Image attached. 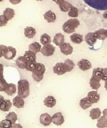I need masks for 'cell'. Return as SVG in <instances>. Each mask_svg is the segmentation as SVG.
<instances>
[{
	"label": "cell",
	"mask_w": 107,
	"mask_h": 128,
	"mask_svg": "<svg viewBox=\"0 0 107 128\" xmlns=\"http://www.w3.org/2000/svg\"><path fill=\"white\" fill-rule=\"evenodd\" d=\"M30 94V83L27 80H21L18 82V95L26 98Z\"/></svg>",
	"instance_id": "1"
},
{
	"label": "cell",
	"mask_w": 107,
	"mask_h": 128,
	"mask_svg": "<svg viewBox=\"0 0 107 128\" xmlns=\"http://www.w3.org/2000/svg\"><path fill=\"white\" fill-rule=\"evenodd\" d=\"M80 25V22L77 18L69 19L63 25L62 28L65 33L71 34L74 33L75 29Z\"/></svg>",
	"instance_id": "2"
},
{
	"label": "cell",
	"mask_w": 107,
	"mask_h": 128,
	"mask_svg": "<svg viewBox=\"0 0 107 128\" xmlns=\"http://www.w3.org/2000/svg\"><path fill=\"white\" fill-rule=\"evenodd\" d=\"M46 71L45 65L41 63L38 62L34 70L32 72V78L36 82H40L43 78Z\"/></svg>",
	"instance_id": "3"
},
{
	"label": "cell",
	"mask_w": 107,
	"mask_h": 128,
	"mask_svg": "<svg viewBox=\"0 0 107 128\" xmlns=\"http://www.w3.org/2000/svg\"><path fill=\"white\" fill-rule=\"evenodd\" d=\"M55 51V48L51 44H48L45 46H43L41 50V52L46 57L52 56Z\"/></svg>",
	"instance_id": "4"
},
{
	"label": "cell",
	"mask_w": 107,
	"mask_h": 128,
	"mask_svg": "<svg viewBox=\"0 0 107 128\" xmlns=\"http://www.w3.org/2000/svg\"><path fill=\"white\" fill-rule=\"evenodd\" d=\"M77 65L80 70L82 71L87 70L92 68L91 63L88 60L85 59H82L77 63Z\"/></svg>",
	"instance_id": "5"
},
{
	"label": "cell",
	"mask_w": 107,
	"mask_h": 128,
	"mask_svg": "<svg viewBox=\"0 0 107 128\" xmlns=\"http://www.w3.org/2000/svg\"><path fill=\"white\" fill-rule=\"evenodd\" d=\"M40 122L43 126H48L51 122H53V118L49 114L43 113L40 115Z\"/></svg>",
	"instance_id": "6"
},
{
	"label": "cell",
	"mask_w": 107,
	"mask_h": 128,
	"mask_svg": "<svg viewBox=\"0 0 107 128\" xmlns=\"http://www.w3.org/2000/svg\"><path fill=\"white\" fill-rule=\"evenodd\" d=\"M53 72L58 75H62L66 73L64 66V63L58 62L53 67Z\"/></svg>",
	"instance_id": "7"
},
{
	"label": "cell",
	"mask_w": 107,
	"mask_h": 128,
	"mask_svg": "<svg viewBox=\"0 0 107 128\" xmlns=\"http://www.w3.org/2000/svg\"><path fill=\"white\" fill-rule=\"evenodd\" d=\"M97 38L96 36L95 32H89L85 36V40L86 42L90 46H93L95 43H96Z\"/></svg>",
	"instance_id": "8"
},
{
	"label": "cell",
	"mask_w": 107,
	"mask_h": 128,
	"mask_svg": "<svg viewBox=\"0 0 107 128\" xmlns=\"http://www.w3.org/2000/svg\"><path fill=\"white\" fill-rule=\"evenodd\" d=\"M53 123L57 126H61L64 122V118L61 112L55 113L52 116Z\"/></svg>",
	"instance_id": "9"
},
{
	"label": "cell",
	"mask_w": 107,
	"mask_h": 128,
	"mask_svg": "<svg viewBox=\"0 0 107 128\" xmlns=\"http://www.w3.org/2000/svg\"><path fill=\"white\" fill-rule=\"evenodd\" d=\"M61 52L65 55H69L73 52V47L68 43H64L60 46Z\"/></svg>",
	"instance_id": "10"
},
{
	"label": "cell",
	"mask_w": 107,
	"mask_h": 128,
	"mask_svg": "<svg viewBox=\"0 0 107 128\" xmlns=\"http://www.w3.org/2000/svg\"><path fill=\"white\" fill-rule=\"evenodd\" d=\"M12 107V102L9 99H4L1 100L0 109L3 112H8Z\"/></svg>",
	"instance_id": "11"
},
{
	"label": "cell",
	"mask_w": 107,
	"mask_h": 128,
	"mask_svg": "<svg viewBox=\"0 0 107 128\" xmlns=\"http://www.w3.org/2000/svg\"><path fill=\"white\" fill-rule=\"evenodd\" d=\"M16 49L15 48L11 46H8V47L6 53L5 55L4 56V57L6 59L11 60L15 57L16 55Z\"/></svg>",
	"instance_id": "12"
},
{
	"label": "cell",
	"mask_w": 107,
	"mask_h": 128,
	"mask_svg": "<svg viewBox=\"0 0 107 128\" xmlns=\"http://www.w3.org/2000/svg\"><path fill=\"white\" fill-rule=\"evenodd\" d=\"M27 62H28V61L25 58L24 56H19L17 58L16 60V65L19 68L22 70L26 68Z\"/></svg>",
	"instance_id": "13"
},
{
	"label": "cell",
	"mask_w": 107,
	"mask_h": 128,
	"mask_svg": "<svg viewBox=\"0 0 107 128\" xmlns=\"http://www.w3.org/2000/svg\"><path fill=\"white\" fill-rule=\"evenodd\" d=\"M43 102H44V105L46 107L49 108H53L56 105V100L53 96H49L45 99L44 100H43Z\"/></svg>",
	"instance_id": "14"
},
{
	"label": "cell",
	"mask_w": 107,
	"mask_h": 128,
	"mask_svg": "<svg viewBox=\"0 0 107 128\" xmlns=\"http://www.w3.org/2000/svg\"><path fill=\"white\" fill-rule=\"evenodd\" d=\"M53 42L56 46H60L64 43V36L61 33L56 34L54 36Z\"/></svg>",
	"instance_id": "15"
},
{
	"label": "cell",
	"mask_w": 107,
	"mask_h": 128,
	"mask_svg": "<svg viewBox=\"0 0 107 128\" xmlns=\"http://www.w3.org/2000/svg\"><path fill=\"white\" fill-rule=\"evenodd\" d=\"M13 105L18 108H23L24 106V101L23 98L19 95L16 96L13 99Z\"/></svg>",
	"instance_id": "16"
},
{
	"label": "cell",
	"mask_w": 107,
	"mask_h": 128,
	"mask_svg": "<svg viewBox=\"0 0 107 128\" xmlns=\"http://www.w3.org/2000/svg\"><path fill=\"white\" fill-rule=\"evenodd\" d=\"M87 97L92 104L97 103L100 98V95L98 94L97 91H89L88 93Z\"/></svg>",
	"instance_id": "17"
},
{
	"label": "cell",
	"mask_w": 107,
	"mask_h": 128,
	"mask_svg": "<svg viewBox=\"0 0 107 128\" xmlns=\"http://www.w3.org/2000/svg\"><path fill=\"white\" fill-rule=\"evenodd\" d=\"M44 19L48 22H54L56 19V16L55 14L51 10L47 11L46 12L43 14Z\"/></svg>",
	"instance_id": "18"
},
{
	"label": "cell",
	"mask_w": 107,
	"mask_h": 128,
	"mask_svg": "<svg viewBox=\"0 0 107 128\" xmlns=\"http://www.w3.org/2000/svg\"><path fill=\"white\" fill-rule=\"evenodd\" d=\"M92 103L90 102L88 97L81 99L80 102V106L81 108L84 110L88 108L92 105Z\"/></svg>",
	"instance_id": "19"
},
{
	"label": "cell",
	"mask_w": 107,
	"mask_h": 128,
	"mask_svg": "<svg viewBox=\"0 0 107 128\" xmlns=\"http://www.w3.org/2000/svg\"><path fill=\"white\" fill-rule=\"evenodd\" d=\"M36 34V30L32 27H26L24 29V35L28 38H32Z\"/></svg>",
	"instance_id": "20"
},
{
	"label": "cell",
	"mask_w": 107,
	"mask_h": 128,
	"mask_svg": "<svg viewBox=\"0 0 107 128\" xmlns=\"http://www.w3.org/2000/svg\"><path fill=\"white\" fill-rule=\"evenodd\" d=\"M102 70H103V68H99V67L94 68L93 71L92 76L100 81L101 80H102V77H103Z\"/></svg>",
	"instance_id": "21"
},
{
	"label": "cell",
	"mask_w": 107,
	"mask_h": 128,
	"mask_svg": "<svg viewBox=\"0 0 107 128\" xmlns=\"http://www.w3.org/2000/svg\"><path fill=\"white\" fill-rule=\"evenodd\" d=\"M101 112L100 108H95L90 111L89 116L92 120H97L101 117Z\"/></svg>",
	"instance_id": "22"
},
{
	"label": "cell",
	"mask_w": 107,
	"mask_h": 128,
	"mask_svg": "<svg viewBox=\"0 0 107 128\" xmlns=\"http://www.w3.org/2000/svg\"><path fill=\"white\" fill-rule=\"evenodd\" d=\"M70 40L71 41L75 44H80L84 40L82 35L76 33L71 35Z\"/></svg>",
	"instance_id": "23"
},
{
	"label": "cell",
	"mask_w": 107,
	"mask_h": 128,
	"mask_svg": "<svg viewBox=\"0 0 107 128\" xmlns=\"http://www.w3.org/2000/svg\"><path fill=\"white\" fill-rule=\"evenodd\" d=\"M41 45L39 43L37 42H34L30 44L29 46V50L33 51V52L37 54L41 51Z\"/></svg>",
	"instance_id": "24"
},
{
	"label": "cell",
	"mask_w": 107,
	"mask_h": 128,
	"mask_svg": "<svg viewBox=\"0 0 107 128\" xmlns=\"http://www.w3.org/2000/svg\"><path fill=\"white\" fill-rule=\"evenodd\" d=\"M24 56L25 58L27 60L28 62L36 61V54L31 50L26 51Z\"/></svg>",
	"instance_id": "25"
},
{
	"label": "cell",
	"mask_w": 107,
	"mask_h": 128,
	"mask_svg": "<svg viewBox=\"0 0 107 128\" xmlns=\"http://www.w3.org/2000/svg\"><path fill=\"white\" fill-rule=\"evenodd\" d=\"M72 6V5L71 3L65 1L59 5V8L61 11L62 12H64L69 11Z\"/></svg>",
	"instance_id": "26"
},
{
	"label": "cell",
	"mask_w": 107,
	"mask_h": 128,
	"mask_svg": "<svg viewBox=\"0 0 107 128\" xmlns=\"http://www.w3.org/2000/svg\"><path fill=\"white\" fill-rule=\"evenodd\" d=\"M96 36L97 39L100 40H104L107 38L106 30L102 28L95 32Z\"/></svg>",
	"instance_id": "27"
},
{
	"label": "cell",
	"mask_w": 107,
	"mask_h": 128,
	"mask_svg": "<svg viewBox=\"0 0 107 128\" xmlns=\"http://www.w3.org/2000/svg\"><path fill=\"white\" fill-rule=\"evenodd\" d=\"M64 66L66 72H70L73 70L75 66V64L71 60L68 59L64 62Z\"/></svg>",
	"instance_id": "28"
},
{
	"label": "cell",
	"mask_w": 107,
	"mask_h": 128,
	"mask_svg": "<svg viewBox=\"0 0 107 128\" xmlns=\"http://www.w3.org/2000/svg\"><path fill=\"white\" fill-rule=\"evenodd\" d=\"M89 85L93 90H98L101 86L100 81H98V80L94 78L93 76H92V78L90 79Z\"/></svg>",
	"instance_id": "29"
},
{
	"label": "cell",
	"mask_w": 107,
	"mask_h": 128,
	"mask_svg": "<svg viewBox=\"0 0 107 128\" xmlns=\"http://www.w3.org/2000/svg\"><path fill=\"white\" fill-rule=\"evenodd\" d=\"M15 14V10L9 8H6V9L3 11V15L5 16L8 20H10L13 19Z\"/></svg>",
	"instance_id": "30"
},
{
	"label": "cell",
	"mask_w": 107,
	"mask_h": 128,
	"mask_svg": "<svg viewBox=\"0 0 107 128\" xmlns=\"http://www.w3.org/2000/svg\"><path fill=\"white\" fill-rule=\"evenodd\" d=\"M40 42L43 46L50 44L51 43V38L46 33L42 34L40 37Z\"/></svg>",
	"instance_id": "31"
},
{
	"label": "cell",
	"mask_w": 107,
	"mask_h": 128,
	"mask_svg": "<svg viewBox=\"0 0 107 128\" xmlns=\"http://www.w3.org/2000/svg\"><path fill=\"white\" fill-rule=\"evenodd\" d=\"M5 92L8 96H13L16 92V85L13 83H9V86L5 91Z\"/></svg>",
	"instance_id": "32"
},
{
	"label": "cell",
	"mask_w": 107,
	"mask_h": 128,
	"mask_svg": "<svg viewBox=\"0 0 107 128\" xmlns=\"http://www.w3.org/2000/svg\"><path fill=\"white\" fill-rule=\"evenodd\" d=\"M6 119L10 120L13 124H15L17 121V115L15 112H10V113H9L6 116Z\"/></svg>",
	"instance_id": "33"
},
{
	"label": "cell",
	"mask_w": 107,
	"mask_h": 128,
	"mask_svg": "<svg viewBox=\"0 0 107 128\" xmlns=\"http://www.w3.org/2000/svg\"><path fill=\"white\" fill-rule=\"evenodd\" d=\"M9 84L6 81V80L3 78V76L1 77V80H0V91L5 92Z\"/></svg>",
	"instance_id": "34"
},
{
	"label": "cell",
	"mask_w": 107,
	"mask_h": 128,
	"mask_svg": "<svg viewBox=\"0 0 107 128\" xmlns=\"http://www.w3.org/2000/svg\"><path fill=\"white\" fill-rule=\"evenodd\" d=\"M13 124L12 122L10 120L6 119L2 120L0 123V127L1 128H13Z\"/></svg>",
	"instance_id": "35"
},
{
	"label": "cell",
	"mask_w": 107,
	"mask_h": 128,
	"mask_svg": "<svg viewBox=\"0 0 107 128\" xmlns=\"http://www.w3.org/2000/svg\"><path fill=\"white\" fill-rule=\"evenodd\" d=\"M37 64V63L36 62V61L28 62L26 67V70L28 71L33 72L35 69V68H36Z\"/></svg>",
	"instance_id": "36"
},
{
	"label": "cell",
	"mask_w": 107,
	"mask_h": 128,
	"mask_svg": "<svg viewBox=\"0 0 107 128\" xmlns=\"http://www.w3.org/2000/svg\"><path fill=\"white\" fill-rule=\"evenodd\" d=\"M68 15L70 17L76 18L78 17V10L76 7L72 6L71 10L69 11Z\"/></svg>",
	"instance_id": "37"
},
{
	"label": "cell",
	"mask_w": 107,
	"mask_h": 128,
	"mask_svg": "<svg viewBox=\"0 0 107 128\" xmlns=\"http://www.w3.org/2000/svg\"><path fill=\"white\" fill-rule=\"evenodd\" d=\"M97 127L98 128H105L107 127V119H104L101 117L97 120Z\"/></svg>",
	"instance_id": "38"
},
{
	"label": "cell",
	"mask_w": 107,
	"mask_h": 128,
	"mask_svg": "<svg viewBox=\"0 0 107 128\" xmlns=\"http://www.w3.org/2000/svg\"><path fill=\"white\" fill-rule=\"evenodd\" d=\"M9 20L7 19V18L5 17L4 15H1L0 16V26L2 27V26H6Z\"/></svg>",
	"instance_id": "39"
},
{
	"label": "cell",
	"mask_w": 107,
	"mask_h": 128,
	"mask_svg": "<svg viewBox=\"0 0 107 128\" xmlns=\"http://www.w3.org/2000/svg\"><path fill=\"white\" fill-rule=\"evenodd\" d=\"M8 49V47L6 46L1 45L0 46V57H2V56L5 55L7 50Z\"/></svg>",
	"instance_id": "40"
},
{
	"label": "cell",
	"mask_w": 107,
	"mask_h": 128,
	"mask_svg": "<svg viewBox=\"0 0 107 128\" xmlns=\"http://www.w3.org/2000/svg\"><path fill=\"white\" fill-rule=\"evenodd\" d=\"M102 72H103L102 80L105 81L107 80V68H103Z\"/></svg>",
	"instance_id": "41"
},
{
	"label": "cell",
	"mask_w": 107,
	"mask_h": 128,
	"mask_svg": "<svg viewBox=\"0 0 107 128\" xmlns=\"http://www.w3.org/2000/svg\"><path fill=\"white\" fill-rule=\"evenodd\" d=\"M21 1L22 0H9V2L14 5L17 4L21 3Z\"/></svg>",
	"instance_id": "42"
},
{
	"label": "cell",
	"mask_w": 107,
	"mask_h": 128,
	"mask_svg": "<svg viewBox=\"0 0 107 128\" xmlns=\"http://www.w3.org/2000/svg\"><path fill=\"white\" fill-rule=\"evenodd\" d=\"M103 116H102V118L104 119H107V108L104 109L102 112Z\"/></svg>",
	"instance_id": "43"
},
{
	"label": "cell",
	"mask_w": 107,
	"mask_h": 128,
	"mask_svg": "<svg viewBox=\"0 0 107 128\" xmlns=\"http://www.w3.org/2000/svg\"><path fill=\"white\" fill-rule=\"evenodd\" d=\"M52 1L55 2V3H56V4H57L59 5V4H61V3H62L63 2H64L65 0H52Z\"/></svg>",
	"instance_id": "44"
},
{
	"label": "cell",
	"mask_w": 107,
	"mask_h": 128,
	"mask_svg": "<svg viewBox=\"0 0 107 128\" xmlns=\"http://www.w3.org/2000/svg\"><path fill=\"white\" fill-rule=\"evenodd\" d=\"M103 17L105 19H107V10L105 11L103 14Z\"/></svg>",
	"instance_id": "45"
},
{
	"label": "cell",
	"mask_w": 107,
	"mask_h": 128,
	"mask_svg": "<svg viewBox=\"0 0 107 128\" xmlns=\"http://www.w3.org/2000/svg\"><path fill=\"white\" fill-rule=\"evenodd\" d=\"M104 88L105 89L107 90V80L105 81V83H104Z\"/></svg>",
	"instance_id": "46"
},
{
	"label": "cell",
	"mask_w": 107,
	"mask_h": 128,
	"mask_svg": "<svg viewBox=\"0 0 107 128\" xmlns=\"http://www.w3.org/2000/svg\"><path fill=\"white\" fill-rule=\"evenodd\" d=\"M37 1H43V0H37Z\"/></svg>",
	"instance_id": "47"
},
{
	"label": "cell",
	"mask_w": 107,
	"mask_h": 128,
	"mask_svg": "<svg viewBox=\"0 0 107 128\" xmlns=\"http://www.w3.org/2000/svg\"><path fill=\"white\" fill-rule=\"evenodd\" d=\"M106 36H107V30H106Z\"/></svg>",
	"instance_id": "48"
}]
</instances>
